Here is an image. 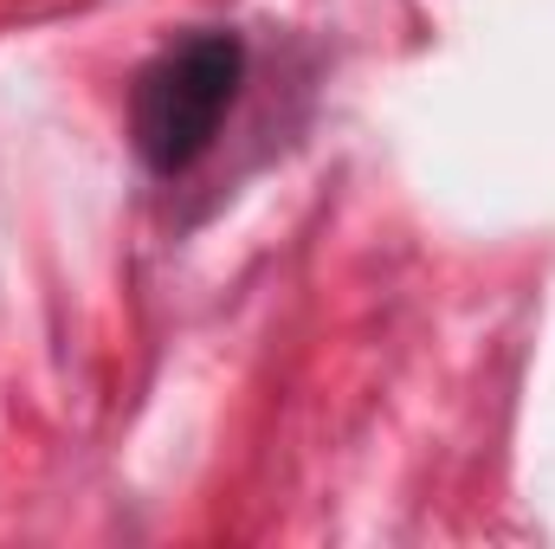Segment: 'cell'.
Here are the masks:
<instances>
[{
  "instance_id": "cell-1",
  "label": "cell",
  "mask_w": 555,
  "mask_h": 549,
  "mask_svg": "<svg viewBox=\"0 0 555 549\" xmlns=\"http://www.w3.org/2000/svg\"><path fill=\"white\" fill-rule=\"evenodd\" d=\"M246 85V39L201 26L175 46H162L137 72L130 91V142H137L142 168L155 181H181L207 162V149L220 142L227 111L240 104Z\"/></svg>"
}]
</instances>
